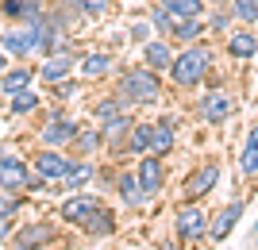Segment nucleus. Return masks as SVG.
<instances>
[{
    "instance_id": "nucleus-1",
    "label": "nucleus",
    "mask_w": 258,
    "mask_h": 250,
    "mask_svg": "<svg viewBox=\"0 0 258 250\" xmlns=\"http://www.w3.org/2000/svg\"><path fill=\"white\" fill-rule=\"evenodd\" d=\"M166 85H162V73L151 69V65H123L116 77V97L127 104V108H151L158 104Z\"/></svg>"
},
{
    "instance_id": "nucleus-2",
    "label": "nucleus",
    "mask_w": 258,
    "mask_h": 250,
    "mask_svg": "<svg viewBox=\"0 0 258 250\" xmlns=\"http://www.w3.org/2000/svg\"><path fill=\"white\" fill-rule=\"evenodd\" d=\"M212 62H216V46L208 39L177 46V54L170 62V81L177 89H201V81L212 77Z\"/></svg>"
},
{
    "instance_id": "nucleus-3",
    "label": "nucleus",
    "mask_w": 258,
    "mask_h": 250,
    "mask_svg": "<svg viewBox=\"0 0 258 250\" xmlns=\"http://www.w3.org/2000/svg\"><path fill=\"white\" fill-rule=\"evenodd\" d=\"M43 43V23H4L0 27V46L8 50L12 62H27L39 54Z\"/></svg>"
},
{
    "instance_id": "nucleus-4",
    "label": "nucleus",
    "mask_w": 258,
    "mask_h": 250,
    "mask_svg": "<svg viewBox=\"0 0 258 250\" xmlns=\"http://www.w3.org/2000/svg\"><path fill=\"white\" fill-rule=\"evenodd\" d=\"M239 100L231 89L224 85H212L208 93H201V100H197V116H201V123H227L231 116H235Z\"/></svg>"
},
{
    "instance_id": "nucleus-5",
    "label": "nucleus",
    "mask_w": 258,
    "mask_h": 250,
    "mask_svg": "<svg viewBox=\"0 0 258 250\" xmlns=\"http://www.w3.org/2000/svg\"><path fill=\"white\" fill-rule=\"evenodd\" d=\"M77 131H81V123H77L74 116H66L62 108H50V112H46V123L39 127V142H43V146H58V150H66V146L77 139Z\"/></svg>"
},
{
    "instance_id": "nucleus-6",
    "label": "nucleus",
    "mask_w": 258,
    "mask_h": 250,
    "mask_svg": "<svg viewBox=\"0 0 258 250\" xmlns=\"http://www.w3.org/2000/svg\"><path fill=\"white\" fill-rule=\"evenodd\" d=\"M208 212L201 204H185L177 216H173V231H177V239L181 242H201L208 235Z\"/></svg>"
},
{
    "instance_id": "nucleus-7",
    "label": "nucleus",
    "mask_w": 258,
    "mask_h": 250,
    "mask_svg": "<svg viewBox=\"0 0 258 250\" xmlns=\"http://www.w3.org/2000/svg\"><path fill=\"white\" fill-rule=\"evenodd\" d=\"M224 54L231 58V62H254L258 58V31L235 23V27L224 35Z\"/></svg>"
},
{
    "instance_id": "nucleus-8",
    "label": "nucleus",
    "mask_w": 258,
    "mask_h": 250,
    "mask_svg": "<svg viewBox=\"0 0 258 250\" xmlns=\"http://www.w3.org/2000/svg\"><path fill=\"white\" fill-rule=\"evenodd\" d=\"M77 58H81V50H58V54H46L43 62L35 65V69H39V81L50 89V85H58V81H66V77H74Z\"/></svg>"
},
{
    "instance_id": "nucleus-9",
    "label": "nucleus",
    "mask_w": 258,
    "mask_h": 250,
    "mask_svg": "<svg viewBox=\"0 0 258 250\" xmlns=\"http://www.w3.org/2000/svg\"><path fill=\"white\" fill-rule=\"evenodd\" d=\"M70 162H74V158H70V154H62L58 146H43V150L31 158V170L43 177L46 185H62V177H66V170H70Z\"/></svg>"
},
{
    "instance_id": "nucleus-10",
    "label": "nucleus",
    "mask_w": 258,
    "mask_h": 250,
    "mask_svg": "<svg viewBox=\"0 0 258 250\" xmlns=\"http://www.w3.org/2000/svg\"><path fill=\"white\" fill-rule=\"evenodd\" d=\"M27 181H31V162H23L20 154H0V189L27 193Z\"/></svg>"
},
{
    "instance_id": "nucleus-11",
    "label": "nucleus",
    "mask_w": 258,
    "mask_h": 250,
    "mask_svg": "<svg viewBox=\"0 0 258 250\" xmlns=\"http://www.w3.org/2000/svg\"><path fill=\"white\" fill-rule=\"evenodd\" d=\"M135 177H139L147 200H154L162 193V185H166V158L162 154H143L139 165H135Z\"/></svg>"
},
{
    "instance_id": "nucleus-12",
    "label": "nucleus",
    "mask_w": 258,
    "mask_h": 250,
    "mask_svg": "<svg viewBox=\"0 0 258 250\" xmlns=\"http://www.w3.org/2000/svg\"><path fill=\"white\" fill-rule=\"evenodd\" d=\"M50 0H0V20L4 23H43Z\"/></svg>"
},
{
    "instance_id": "nucleus-13",
    "label": "nucleus",
    "mask_w": 258,
    "mask_h": 250,
    "mask_svg": "<svg viewBox=\"0 0 258 250\" xmlns=\"http://www.w3.org/2000/svg\"><path fill=\"white\" fill-rule=\"evenodd\" d=\"M173 54H177V46H173V39H166V35H154V39H147V43L139 46V62L158 69V73H170Z\"/></svg>"
},
{
    "instance_id": "nucleus-14",
    "label": "nucleus",
    "mask_w": 258,
    "mask_h": 250,
    "mask_svg": "<svg viewBox=\"0 0 258 250\" xmlns=\"http://www.w3.org/2000/svg\"><path fill=\"white\" fill-rule=\"evenodd\" d=\"M97 208H104V204H100V196H93V193H85V189H81V193H70V200L58 208V216H62L66 223L81 227V223H85V219L93 216Z\"/></svg>"
},
{
    "instance_id": "nucleus-15",
    "label": "nucleus",
    "mask_w": 258,
    "mask_h": 250,
    "mask_svg": "<svg viewBox=\"0 0 258 250\" xmlns=\"http://www.w3.org/2000/svg\"><path fill=\"white\" fill-rule=\"evenodd\" d=\"M243 212H247V200H231V204H224L220 212H216L212 219H208V239L224 242L231 231H235V223L243 219Z\"/></svg>"
},
{
    "instance_id": "nucleus-16",
    "label": "nucleus",
    "mask_w": 258,
    "mask_h": 250,
    "mask_svg": "<svg viewBox=\"0 0 258 250\" xmlns=\"http://www.w3.org/2000/svg\"><path fill=\"white\" fill-rule=\"evenodd\" d=\"M112 69H116V54L112 50H85V54L77 58V73L85 77V81H104Z\"/></svg>"
},
{
    "instance_id": "nucleus-17",
    "label": "nucleus",
    "mask_w": 258,
    "mask_h": 250,
    "mask_svg": "<svg viewBox=\"0 0 258 250\" xmlns=\"http://www.w3.org/2000/svg\"><path fill=\"white\" fill-rule=\"evenodd\" d=\"M216 185H220V162H205L201 170H193V174L185 177V196H189V200H201V196H208Z\"/></svg>"
},
{
    "instance_id": "nucleus-18",
    "label": "nucleus",
    "mask_w": 258,
    "mask_h": 250,
    "mask_svg": "<svg viewBox=\"0 0 258 250\" xmlns=\"http://www.w3.org/2000/svg\"><path fill=\"white\" fill-rule=\"evenodd\" d=\"M131 123H135V116H131V112H119V116H108V120L97 123L100 135H104V146H108V150H119V154H123V142H127Z\"/></svg>"
},
{
    "instance_id": "nucleus-19",
    "label": "nucleus",
    "mask_w": 258,
    "mask_h": 250,
    "mask_svg": "<svg viewBox=\"0 0 258 250\" xmlns=\"http://www.w3.org/2000/svg\"><path fill=\"white\" fill-rule=\"evenodd\" d=\"M35 81H39V69L27 65V62H16V65H8V69L0 73V93L12 97V93H20V89H31Z\"/></svg>"
},
{
    "instance_id": "nucleus-20",
    "label": "nucleus",
    "mask_w": 258,
    "mask_h": 250,
    "mask_svg": "<svg viewBox=\"0 0 258 250\" xmlns=\"http://www.w3.org/2000/svg\"><path fill=\"white\" fill-rule=\"evenodd\" d=\"M173 142H177V120L173 116H158L151 123V154H166L173 150Z\"/></svg>"
},
{
    "instance_id": "nucleus-21",
    "label": "nucleus",
    "mask_w": 258,
    "mask_h": 250,
    "mask_svg": "<svg viewBox=\"0 0 258 250\" xmlns=\"http://www.w3.org/2000/svg\"><path fill=\"white\" fill-rule=\"evenodd\" d=\"M66 8L74 12L81 23H97V20H108L116 12V0H62Z\"/></svg>"
},
{
    "instance_id": "nucleus-22",
    "label": "nucleus",
    "mask_w": 258,
    "mask_h": 250,
    "mask_svg": "<svg viewBox=\"0 0 258 250\" xmlns=\"http://www.w3.org/2000/svg\"><path fill=\"white\" fill-rule=\"evenodd\" d=\"M116 196L123 200V208H131V212L147 204V193H143L139 177H135V170H123V174L116 177Z\"/></svg>"
},
{
    "instance_id": "nucleus-23",
    "label": "nucleus",
    "mask_w": 258,
    "mask_h": 250,
    "mask_svg": "<svg viewBox=\"0 0 258 250\" xmlns=\"http://www.w3.org/2000/svg\"><path fill=\"white\" fill-rule=\"evenodd\" d=\"M93 177H97L93 158H74V162H70V170H66V177H62V189H66V193H81Z\"/></svg>"
},
{
    "instance_id": "nucleus-24",
    "label": "nucleus",
    "mask_w": 258,
    "mask_h": 250,
    "mask_svg": "<svg viewBox=\"0 0 258 250\" xmlns=\"http://www.w3.org/2000/svg\"><path fill=\"white\" fill-rule=\"evenodd\" d=\"M16 242H20V246H50L54 242V227L46 223V219L23 223V227H16Z\"/></svg>"
},
{
    "instance_id": "nucleus-25",
    "label": "nucleus",
    "mask_w": 258,
    "mask_h": 250,
    "mask_svg": "<svg viewBox=\"0 0 258 250\" xmlns=\"http://www.w3.org/2000/svg\"><path fill=\"white\" fill-rule=\"evenodd\" d=\"M70 150H74L77 158H93V154H100V150H104V135H100V127H85V123H81L77 139L70 142Z\"/></svg>"
},
{
    "instance_id": "nucleus-26",
    "label": "nucleus",
    "mask_w": 258,
    "mask_h": 250,
    "mask_svg": "<svg viewBox=\"0 0 258 250\" xmlns=\"http://www.w3.org/2000/svg\"><path fill=\"white\" fill-rule=\"evenodd\" d=\"M81 231H85L89 239H108V235L116 231V216H112L108 208H97V212H93V216L81 223Z\"/></svg>"
},
{
    "instance_id": "nucleus-27",
    "label": "nucleus",
    "mask_w": 258,
    "mask_h": 250,
    "mask_svg": "<svg viewBox=\"0 0 258 250\" xmlns=\"http://www.w3.org/2000/svg\"><path fill=\"white\" fill-rule=\"evenodd\" d=\"M39 108H43V97L35 93V85L20 89V93H12V97H8V112H12V116H35Z\"/></svg>"
},
{
    "instance_id": "nucleus-28",
    "label": "nucleus",
    "mask_w": 258,
    "mask_h": 250,
    "mask_svg": "<svg viewBox=\"0 0 258 250\" xmlns=\"http://www.w3.org/2000/svg\"><path fill=\"white\" fill-rule=\"evenodd\" d=\"M205 35H208L205 20H177V27L170 31V39H173V46H189V43H201Z\"/></svg>"
},
{
    "instance_id": "nucleus-29",
    "label": "nucleus",
    "mask_w": 258,
    "mask_h": 250,
    "mask_svg": "<svg viewBox=\"0 0 258 250\" xmlns=\"http://www.w3.org/2000/svg\"><path fill=\"white\" fill-rule=\"evenodd\" d=\"M205 27H208V35H227L231 27H235V16H231V8H227V4H208V12H205Z\"/></svg>"
},
{
    "instance_id": "nucleus-30",
    "label": "nucleus",
    "mask_w": 258,
    "mask_h": 250,
    "mask_svg": "<svg viewBox=\"0 0 258 250\" xmlns=\"http://www.w3.org/2000/svg\"><path fill=\"white\" fill-rule=\"evenodd\" d=\"M166 12H173L177 20H205L208 0H158Z\"/></svg>"
},
{
    "instance_id": "nucleus-31",
    "label": "nucleus",
    "mask_w": 258,
    "mask_h": 250,
    "mask_svg": "<svg viewBox=\"0 0 258 250\" xmlns=\"http://www.w3.org/2000/svg\"><path fill=\"white\" fill-rule=\"evenodd\" d=\"M123 154H151V123H131V131H127V142H123Z\"/></svg>"
},
{
    "instance_id": "nucleus-32",
    "label": "nucleus",
    "mask_w": 258,
    "mask_h": 250,
    "mask_svg": "<svg viewBox=\"0 0 258 250\" xmlns=\"http://www.w3.org/2000/svg\"><path fill=\"white\" fill-rule=\"evenodd\" d=\"M147 20L154 23V35H166V39H170V31L177 27V16H173V12H166L158 0H151V12H147Z\"/></svg>"
},
{
    "instance_id": "nucleus-33",
    "label": "nucleus",
    "mask_w": 258,
    "mask_h": 250,
    "mask_svg": "<svg viewBox=\"0 0 258 250\" xmlns=\"http://www.w3.org/2000/svg\"><path fill=\"white\" fill-rule=\"evenodd\" d=\"M227 8L243 27H258V0H227Z\"/></svg>"
},
{
    "instance_id": "nucleus-34",
    "label": "nucleus",
    "mask_w": 258,
    "mask_h": 250,
    "mask_svg": "<svg viewBox=\"0 0 258 250\" xmlns=\"http://www.w3.org/2000/svg\"><path fill=\"white\" fill-rule=\"evenodd\" d=\"M119 112H127V104H123L116 93H108V97H100L97 104H93V116H97V123L108 120V116H119Z\"/></svg>"
},
{
    "instance_id": "nucleus-35",
    "label": "nucleus",
    "mask_w": 258,
    "mask_h": 250,
    "mask_svg": "<svg viewBox=\"0 0 258 250\" xmlns=\"http://www.w3.org/2000/svg\"><path fill=\"white\" fill-rule=\"evenodd\" d=\"M127 39H131L135 46H143L147 39H154V23L143 20V16H139V20H131V23H127Z\"/></svg>"
},
{
    "instance_id": "nucleus-36",
    "label": "nucleus",
    "mask_w": 258,
    "mask_h": 250,
    "mask_svg": "<svg viewBox=\"0 0 258 250\" xmlns=\"http://www.w3.org/2000/svg\"><path fill=\"white\" fill-rule=\"evenodd\" d=\"M239 170H243V177H258V146H254V142H243Z\"/></svg>"
},
{
    "instance_id": "nucleus-37",
    "label": "nucleus",
    "mask_w": 258,
    "mask_h": 250,
    "mask_svg": "<svg viewBox=\"0 0 258 250\" xmlns=\"http://www.w3.org/2000/svg\"><path fill=\"white\" fill-rule=\"evenodd\" d=\"M20 193H4V189H0V219H16L20 216Z\"/></svg>"
},
{
    "instance_id": "nucleus-38",
    "label": "nucleus",
    "mask_w": 258,
    "mask_h": 250,
    "mask_svg": "<svg viewBox=\"0 0 258 250\" xmlns=\"http://www.w3.org/2000/svg\"><path fill=\"white\" fill-rule=\"evenodd\" d=\"M50 89H54V100H62V104L77 97V81L74 77H66V81H58V85H50Z\"/></svg>"
},
{
    "instance_id": "nucleus-39",
    "label": "nucleus",
    "mask_w": 258,
    "mask_h": 250,
    "mask_svg": "<svg viewBox=\"0 0 258 250\" xmlns=\"http://www.w3.org/2000/svg\"><path fill=\"white\" fill-rule=\"evenodd\" d=\"M12 231H16V219H0V246L12 242Z\"/></svg>"
},
{
    "instance_id": "nucleus-40",
    "label": "nucleus",
    "mask_w": 258,
    "mask_h": 250,
    "mask_svg": "<svg viewBox=\"0 0 258 250\" xmlns=\"http://www.w3.org/2000/svg\"><path fill=\"white\" fill-rule=\"evenodd\" d=\"M12 65V58H8V50H4V46H0V73H4V69H8Z\"/></svg>"
},
{
    "instance_id": "nucleus-41",
    "label": "nucleus",
    "mask_w": 258,
    "mask_h": 250,
    "mask_svg": "<svg viewBox=\"0 0 258 250\" xmlns=\"http://www.w3.org/2000/svg\"><path fill=\"white\" fill-rule=\"evenodd\" d=\"M8 250H50V246H20V242H12Z\"/></svg>"
},
{
    "instance_id": "nucleus-42",
    "label": "nucleus",
    "mask_w": 258,
    "mask_h": 250,
    "mask_svg": "<svg viewBox=\"0 0 258 250\" xmlns=\"http://www.w3.org/2000/svg\"><path fill=\"white\" fill-rule=\"evenodd\" d=\"M154 250H181V246H177V242H158Z\"/></svg>"
},
{
    "instance_id": "nucleus-43",
    "label": "nucleus",
    "mask_w": 258,
    "mask_h": 250,
    "mask_svg": "<svg viewBox=\"0 0 258 250\" xmlns=\"http://www.w3.org/2000/svg\"><path fill=\"white\" fill-rule=\"evenodd\" d=\"M208 4H227V0H208Z\"/></svg>"
},
{
    "instance_id": "nucleus-44",
    "label": "nucleus",
    "mask_w": 258,
    "mask_h": 250,
    "mask_svg": "<svg viewBox=\"0 0 258 250\" xmlns=\"http://www.w3.org/2000/svg\"><path fill=\"white\" fill-rule=\"evenodd\" d=\"M254 239H258V223H254Z\"/></svg>"
},
{
    "instance_id": "nucleus-45",
    "label": "nucleus",
    "mask_w": 258,
    "mask_h": 250,
    "mask_svg": "<svg viewBox=\"0 0 258 250\" xmlns=\"http://www.w3.org/2000/svg\"><path fill=\"white\" fill-rule=\"evenodd\" d=\"M254 89H258V77H254Z\"/></svg>"
},
{
    "instance_id": "nucleus-46",
    "label": "nucleus",
    "mask_w": 258,
    "mask_h": 250,
    "mask_svg": "<svg viewBox=\"0 0 258 250\" xmlns=\"http://www.w3.org/2000/svg\"><path fill=\"white\" fill-rule=\"evenodd\" d=\"M0 154H4V146H0Z\"/></svg>"
},
{
    "instance_id": "nucleus-47",
    "label": "nucleus",
    "mask_w": 258,
    "mask_h": 250,
    "mask_svg": "<svg viewBox=\"0 0 258 250\" xmlns=\"http://www.w3.org/2000/svg\"><path fill=\"white\" fill-rule=\"evenodd\" d=\"M254 31H258V27H254Z\"/></svg>"
}]
</instances>
